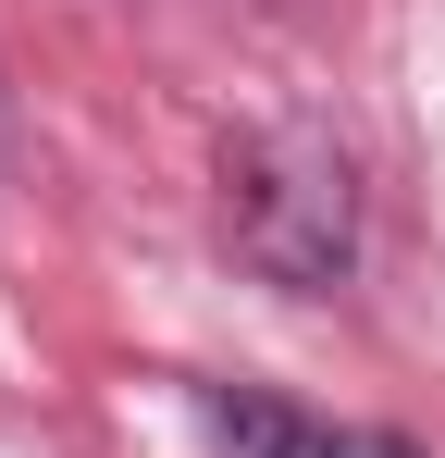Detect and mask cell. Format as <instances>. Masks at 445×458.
<instances>
[{"instance_id": "6da1fadb", "label": "cell", "mask_w": 445, "mask_h": 458, "mask_svg": "<svg viewBox=\"0 0 445 458\" xmlns=\"http://www.w3.org/2000/svg\"><path fill=\"white\" fill-rule=\"evenodd\" d=\"M222 248L285 285V298H334L359 273V174L309 124H260L222 149Z\"/></svg>"}, {"instance_id": "7a4b0ae2", "label": "cell", "mask_w": 445, "mask_h": 458, "mask_svg": "<svg viewBox=\"0 0 445 458\" xmlns=\"http://www.w3.org/2000/svg\"><path fill=\"white\" fill-rule=\"evenodd\" d=\"M186 409H198L211 458H433L408 434H383V421H322V409H297L273 384H198Z\"/></svg>"}]
</instances>
